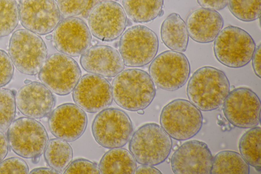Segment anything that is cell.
<instances>
[{"label": "cell", "instance_id": "obj_1", "mask_svg": "<svg viewBox=\"0 0 261 174\" xmlns=\"http://www.w3.org/2000/svg\"><path fill=\"white\" fill-rule=\"evenodd\" d=\"M113 99L121 108L130 111L144 110L153 101L156 89L149 74L138 68L123 70L112 81Z\"/></svg>", "mask_w": 261, "mask_h": 174}, {"label": "cell", "instance_id": "obj_2", "mask_svg": "<svg viewBox=\"0 0 261 174\" xmlns=\"http://www.w3.org/2000/svg\"><path fill=\"white\" fill-rule=\"evenodd\" d=\"M230 91L225 73L215 67L205 66L196 70L189 80L187 94L200 110L211 111L219 108Z\"/></svg>", "mask_w": 261, "mask_h": 174}, {"label": "cell", "instance_id": "obj_3", "mask_svg": "<svg viewBox=\"0 0 261 174\" xmlns=\"http://www.w3.org/2000/svg\"><path fill=\"white\" fill-rule=\"evenodd\" d=\"M172 147L170 136L159 125L154 122L140 127L128 143L129 151L138 163L152 166L164 162Z\"/></svg>", "mask_w": 261, "mask_h": 174}, {"label": "cell", "instance_id": "obj_4", "mask_svg": "<svg viewBox=\"0 0 261 174\" xmlns=\"http://www.w3.org/2000/svg\"><path fill=\"white\" fill-rule=\"evenodd\" d=\"M160 123L171 138L182 141L199 133L202 126L203 116L200 110L190 101L177 98L163 107Z\"/></svg>", "mask_w": 261, "mask_h": 174}, {"label": "cell", "instance_id": "obj_5", "mask_svg": "<svg viewBox=\"0 0 261 174\" xmlns=\"http://www.w3.org/2000/svg\"><path fill=\"white\" fill-rule=\"evenodd\" d=\"M256 47L250 35L238 27L228 26L221 30L214 43V53L217 60L230 68H238L251 60Z\"/></svg>", "mask_w": 261, "mask_h": 174}, {"label": "cell", "instance_id": "obj_6", "mask_svg": "<svg viewBox=\"0 0 261 174\" xmlns=\"http://www.w3.org/2000/svg\"><path fill=\"white\" fill-rule=\"evenodd\" d=\"M8 51L15 67L28 75L38 74L47 58V49L43 40L25 29L13 32L9 41Z\"/></svg>", "mask_w": 261, "mask_h": 174}, {"label": "cell", "instance_id": "obj_7", "mask_svg": "<svg viewBox=\"0 0 261 174\" xmlns=\"http://www.w3.org/2000/svg\"><path fill=\"white\" fill-rule=\"evenodd\" d=\"M7 137L11 150L27 159H35L41 156L48 141L43 125L28 117L14 120L7 129Z\"/></svg>", "mask_w": 261, "mask_h": 174}, {"label": "cell", "instance_id": "obj_8", "mask_svg": "<svg viewBox=\"0 0 261 174\" xmlns=\"http://www.w3.org/2000/svg\"><path fill=\"white\" fill-rule=\"evenodd\" d=\"M158 49L156 34L143 25L128 28L119 41V52L127 67H139L148 64L156 56Z\"/></svg>", "mask_w": 261, "mask_h": 174}, {"label": "cell", "instance_id": "obj_9", "mask_svg": "<svg viewBox=\"0 0 261 174\" xmlns=\"http://www.w3.org/2000/svg\"><path fill=\"white\" fill-rule=\"evenodd\" d=\"M95 140L107 148L121 147L129 140L133 125L129 116L124 111L107 108L95 116L91 126Z\"/></svg>", "mask_w": 261, "mask_h": 174}, {"label": "cell", "instance_id": "obj_10", "mask_svg": "<svg viewBox=\"0 0 261 174\" xmlns=\"http://www.w3.org/2000/svg\"><path fill=\"white\" fill-rule=\"evenodd\" d=\"M81 76L80 67L75 60L61 53L47 57L38 73L40 82L59 95L71 93Z\"/></svg>", "mask_w": 261, "mask_h": 174}, {"label": "cell", "instance_id": "obj_11", "mask_svg": "<svg viewBox=\"0 0 261 174\" xmlns=\"http://www.w3.org/2000/svg\"><path fill=\"white\" fill-rule=\"evenodd\" d=\"M187 57L181 52L166 51L153 59L149 73L153 82L160 88L170 91L181 88L190 74Z\"/></svg>", "mask_w": 261, "mask_h": 174}, {"label": "cell", "instance_id": "obj_12", "mask_svg": "<svg viewBox=\"0 0 261 174\" xmlns=\"http://www.w3.org/2000/svg\"><path fill=\"white\" fill-rule=\"evenodd\" d=\"M260 101L257 95L246 87L229 91L223 103V112L228 121L242 129L255 127L260 122Z\"/></svg>", "mask_w": 261, "mask_h": 174}, {"label": "cell", "instance_id": "obj_13", "mask_svg": "<svg viewBox=\"0 0 261 174\" xmlns=\"http://www.w3.org/2000/svg\"><path fill=\"white\" fill-rule=\"evenodd\" d=\"M128 24L123 7L113 1H103L92 9L88 17V27L95 38L112 41L119 38Z\"/></svg>", "mask_w": 261, "mask_h": 174}, {"label": "cell", "instance_id": "obj_14", "mask_svg": "<svg viewBox=\"0 0 261 174\" xmlns=\"http://www.w3.org/2000/svg\"><path fill=\"white\" fill-rule=\"evenodd\" d=\"M18 7L22 27L37 35L50 33L62 20L55 0H20Z\"/></svg>", "mask_w": 261, "mask_h": 174}, {"label": "cell", "instance_id": "obj_15", "mask_svg": "<svg viewBox=\"0 0 261 174\" xmlns=\"http://www.w3.org/2000/svg\"><path fill=\"white\" fill-rule=\"evenodd\" d=\"M73 100L85 111L93 113L110 106L112 87L105 78L92 73L82 76L72 91Z\"/></svg>", "mask_w": 261, "mask_h": 174}, {"label": "cell", "instance_id": "obj_16", "mask_svg": "<svg viewBox=\"0 0 261 174\" xmlns=\"http://www.w3.org/2000/svg\"><path fill=\"white\" fill-rule=\"evenodd\" d=\"M56 49L70 57L81 56L90 46L91 33L86 23L76 17L62 19L53 36Z\"/></svg>", "mask_w": 261, "mask_h": 174}, {"label": "cell", "instance_id": "obj_17", "mask_svg": "<svg viewBox=\"0 0 261 174\" xmlns=\"http://www.w3.org/2000/svg\"><path fill=\"white\" fill-rule=\"evenodd\" d=\"M213 157L204 142L192 140L179 146L172 154L170 163L176 174H209Z\"/></svg>", "mask_w": 261, "mask_h": 174}, {"label": "cell", "instance_id": "obj_18", "mask_svg": "<svg viewBox=\"0 0 261 174\" xmlns=\"http://www.w3.org/2000/svg\"><path fill=\"white\" fill-rule=\"evenodd\" d=\"M87 122V116L84 110L75 104L65 103L50 113L48 126L55 137L71 142L83 135Z\"/></svg>", "mask_w": 261, "mask_h": 174}, {"label": "cell", "instance_id": "obj_19", "mask_svg": "<svg viewBox=\"0 0 261 174\" xmlns=\"http://www.w3.org/2000/svg\"><path fill=\"white\" fill-rule=\"evenodd\" d=\"M53 92L42 83L30 82L15 94L16 105L25 116L41 119L48 116L56 105Z\"/></svg>", "mask_w": 261, "mask_h": 174}, {"label": "cell", "instance_id": "obj_20", "mask_svg": "<svg viewBox=\"0 0 261 174\" xmlns=\"http://www.w3.org/2000/svg\"><path fill=\"white\" fill-rule=\"evenodd\" d=\"M80 62L86 71L107 78L115 77L124 68L119 52L106 45L90 47L81 55Z\"/></svg>", "mask_w": 261, "mask_h": 174}, {"label": "cell", "instance_id": "obj_21", "mask_svg": "<svg viewBox=\"0 0 261 174\" xmlns=\"http://www.w3.org/2000/svg\"><path fill=\"white\" fill-rule=\"evenodd\" d=\"M186 24L189 36L200 43H210L223 27L222 16L217 11L198 8L188 15Z\"/></svg>", "mask_w": 261, "mask_h": 174}, {"label": "cell", "instance_id": "obj_22", "mask_svg": "<svg viewBox=\"0 0 261 174\" xmlns=\"http://www.w3.org/2000/svg\"><path fill=\"white\" fill-rule=\"evenodd\" d=\"M161 38L164 44L172 51L184 52L189 41L186 22L176 13L169 14L161 27Z\"/></svg>", "mask_w": 261, "mask_h": 174}, {"label": "cell", "instance_id": "obj_23", "mask_svg": "<svg viewBox=\"0 0 261 174\" xmlns=\"http://www.w3.org/2000/svg\"><path fill=\"white\" fill-rule=\"evenodd\" d=\"M100 173H134L136 161L126 149L111 148L101 158L98 165Z\"/></svg>", "mask_w": 261, "mask_h": 174}, {"label": "cell", "instance_id": "obj_24", "mask_svg": "<svg viewBox=\"0 0 261 174\" xmlns=\"http://www.w3.org/2000/svg\"><path fill=\"white\" fill-rule=\"evenodd\" d=\"M124 11L135 22L146 23L164 14V0H122Z\"/></svg>", "mask_w": 261, "mask_h": 174}, {"label": "cell", "instance_id": "obj_25", "mask_svg": "<svg viewBox=\"0 0 261 174\" xmlns=\"http://www.w3.org/2000/svg\"><path fill=\"white\" fill-rule=\"evenodd\" d=\"M47 164L59 173L64 172L73 159V151L67 141L52 138L48 141L44 151Z\"/></svg>", "mask_w": 261, "mask_h": 174}, {"label": "cell", "instance_id": "obj_26", "mask_svg": "<svg viewBox=\"0 0 261 174\" xmlns=\"http://www.w3.org/2000/svg\"><path fill=\"white\" fill-rule=\"evenodd\" d=\"M249 165L238 153L229 150L218 153L213 158L211 173L248 174Z\"/></svg>", "mask_w": 261, "mask_h": 174}, {"label": "cell", "instance_id": "obj_27", "mask_svg": "<svg viewBox=\"0 0 261 174\" xmlns=\"http://www.w3.org/2000/svg\"><path fill=\"white\" fill-rule=\"evenodd\" d=\"M260 142L261 128L255 127L244 133L239 142L241 155L259 172L261 170Z\"/></svg>", "mask_w": 261, "mask_h": 174}, {"label": "cell", "instance_id": "obj_28", "mask_svg": "<svg viewBox=\"0 0 261 174\" xmlns=\"http://www.w3.org/2000/svg\"><path fill=\"white\" fill-rule=\"evenodd\" d=\"M19 20L18 4L15 0H0V38L11 34Z\"/></svg>", "mask_w": 261, "mask_h": 174}, {"label": "cell", "instance_id": "obj_29", "mask_svg": "<svg viewBox=\"0 0 261 174\" xmlns=\"http://www.w3.org/2000/svg\"><path fill=\"white\" fill-rule=\"evenodd\" d=\"M228 8L240 20L250 22L260 15L261 0H229Z\"/></svg>", "mask_w": 261, "mask_h": 174}, {"label": "cell", "instance_id": "obj_30", "mask_svg": "<svg viewBox=\"0 0 261 174\" xmlns=\"http://www.w3.org/2000/svg\"><path fill=\"white\" fill-rule=\"evenodd\" d=\"M15 94L13 91L0 88V131L7 130L16 114Z\"/></svg>", "mask_w": 261, "mask_h": 174}, {"label": "cell", "instance_id": "obj_31", "mask_svg": "<svg viewBox=\"0 0 261 174\" xmlns=\"http://www.w3.org/2000/svg\"><path fill=\"white\" fill-rule=\"evenodd\" d=\"M63 18L75 17L84 12L90 0H56Z\"/></svg>", "mask_w": 261, "mask_h": 174}, {"label": "cell", "instance_id": "obj_32", "mask_svg": "<svg viewBox=\"0 0 261 174\" xmlns=\"http://www.w3.org/2000/svg\"><path fill=\"white\" fill-rule=\"evenodd\" d=\"M63 173L99 174L100 171L97 164L86 159L80 158L71 161Z\"/></svg>", "mask_w": 261, "mask_h": 174}, {"label": "cell", "instance_id": "obj_33", "mask_svg": "<svg viewBox=\"0 0 261 174\" xmlns=\"http://www.w3.org/2000/svg\"><path fill=\"white\" fill-rule=\"evenodd\" d=\"M29 166L19 157H11L0 162V173H28Z\"/></svg>", "mask_w": 261, "mask_h": 174}, {"label": "cell", "instance_id": "obj_34", "mask_svg": "<svg viewBox=\"0 0 261 174\" xmlns=\"http://www.w3.org/2000/svg\"><path fill=\"white\" fill-rule=\"evenodd\" d=\"M14 65L9 55L0 49V88L8 84L14 74Z\"/></svg>", "mask_w": 261, "mask_h": 174}, {"label": "cell", "instance_id": "obj_35", "mask_svg": "<svg viewBox=\"0 0 261 174\" xmlns=\"http://www.w3.org/2000/svg\"><path fill=\"white\" fill-rule=\"evenodd\" d=\"M229 0H197L202 7L215 11L224 9L228 5Z\"/></svg>", "mask_w": 261, "mask_h": 174}, {"label": "cell", "instance_id": "obj_36", "mask_svg": "<svg viewBox=\"0 0 261 174\" xmlns=\"http://www.w3.org/2000/svg\"><path fill=\"white\" fill-rule=\"evenodd\" d=\"M261 45L259 44L255 47L252 57V64L253 71L259 78H260Z\"/></svg>", "mask_w": 261, "mask_h": 174}, {"label": "cell", "instance_id": "obj_37", "mask_svg": "<svg viewBox=\"0 0 261 174\" xmlns=\"http://www.w3.org/2000/svg\"><path fill=\"white\" fill-rule=\"evenodd\" d=\"M9 143L3 132L0 131V162L7 156L9 152Z\"/></svg>", "mask_w": 261, "mask_h": 174}, {"label": "cell", "instance_id": "obj_38", "mask_svg": "<svg viewBox=\"0 0 261 174\" xmlns=\"http://www.w3.org/2000/svg\"><path fill=\"white\" fill-rule=\"evenodd\" d=\"M134 173H158L162 172L160 170L152 165L142 164L136 167Z\"/></svg>", "mask_w": 261, "mask_h": 174}, {"label": "cell", "instance_id": "obj_39", "mask_svg": "<svg viewBox=\"0 0 261 174\" xmlns=\"http://www.w3.org/2000/svg\"><path fill=\"white\" fill-rule=\"evenodd\" d=\"M30 173H59L51 168L39 167L32 170Z\"/></svg>", "mask_w": 261, "mask_h": 174}, {"label": "cell", "instance_id": "obj_40", "mask_svg": "<svg viewBox=\"0 0 261 174\" xmlns=\"http://www.w3.org/2000/svg\"><path fill=\"white\" fill-rule=\"evenodd\" d=\"M137 113L139 114H141V115H142L144 113V111L143 110H138L137 111Z\"/></svg>", "mask_w": 261, "mask_h": 174}, {"label": "cell", "instance_id": "obj_41", "mask_svg": "<svg viewBox=\"0 0 261 174\" xmlns=\"http://www.w3.org/2000/svg\"><path fill=\"white\" fill-rule=\"evenodd\" d=\"M102 1H113V0H100Z\"/></svg>", "mask_w": 261, "mask_h": 174}]
</instances>
